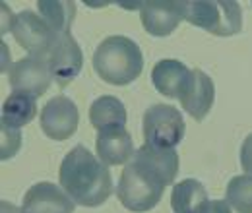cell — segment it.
<instances>
[{"label":"cell","mask_w":252,"mask_h":213,"mask_svg":"<svg viewBox=\"0 0 252 213\" xmlns=\"http://www.w3.org/2000/svg\"><path fill=\"white\" fill-rule=\"evenodd\" d=\"M179 175V155L173 148L144 144L126 163L117 184V198L128 212L144 213L159 204L167 186Z\"/></svg>","instance_id":"1"},{"label":"cell","mask_w":252,"mask_h":213,"mask_svg":"<svg viewBox=\"0 0 252 213\" xmlns=\"http://www.w3.org/2000/svg\"><path fill=\"white\" fill-rule=\"evenodd\" d=\"M59 181L64 192L84 208L103 206L113 194V177L86 146L72 148L61 163Z\"/></svg>","instance_id":"2"},{"label":"cell","mask_w":252,"mask_h":213,"mask_svg":"<svg viewBox=\"0 0 252 213\" xmlns=\"http://www.w3.org/2000/svg\"><path fill=\"white\" fill-rule=\"evenodd\" d=\"M94 70L111 86H128L142 74L144 55L130 37L111 35L95 49Z\"/></svg>","instance_id":"3"},{"label":"cell","mask_w":252,"mask_h":213,"mask_svg":"<svg viewBox=\"0 0 252 213\" xmlns=\"http://www.w3.org/2000/svg\"><path fill=\"white\" fill-rule=\"evenodd\" d=\"M181 10L185 22L218 37H231L243 30V10L233 0L181 2Z\"/></svg>","instance_id":"4"},{"label":"cell","mask_w":252,"mask_h":213,"mask_svg":"<svg viewBox=\"0 0 252 213\" xmlns=\"http://www.w3.org/2000/svg\"><path fill=\"white\" fill-rule=\"evenodd\" d=\"M142 132L148 146L175 148L185 136L183 115L171 105H152L144 113Z\"/></svg>","instance_id":"5"},{"label":"cell","mask_w":252,"mask_h":213,"mask_svg":"<svg viewBox=\"0 0 252 213\" xmlns=\"http://www.w3.org/2000/svg\"><path fill=\"white\" fill-rule=\"evenodd\" d=\"M4 31H12L18 45L26 49L32 57H45L51 43L59 35L49 28V24L41 18V14L33 10H24L16 16H10L8 24L2 28V33Z\"/></svg>","instance_id":"6"},{"label":"cell","mask_w":252,"mask_h":213,"mask_svg":"<svg viewBox=\"0 0 252 213\" xmlns=\"http://www.w3.org/2000/svg\"><path fill=\"white\" fill-rule=\"evenodd\" d=\"M43 59L47 61L49 68H51L53 80L61 88H66L70 82H74V78L82 72V66H84L82 49L70 31L57 35V39L51 43V47Z\"/></svg>","instance_id":"7"},{"label":"cell","mask_w":252,"mask_h":213,"mask_svg":"<svg viewBox=\"0 0 252 213\" xmlns=\"http://www.w3.org/2000/svg\"><path fill=\"white\" fill-rule=\"evenodd\" d=\"M39 124L45 136H49L55 142H64L72 138L78 130L80 124L78 107L66 95H57L43 107Z\"/></svg>","instance_id":"8"},{"label":"cell","mask_w":252,"mask_h":213,"mask_svg":"<svg viewBox=\"0 0 252 213\" xmlns=\"http://www.w3.org/2000/svg\"><path fill=\"white\" fill-rule=\"evenodd\" d=\"M8 82L14 93H26L32 97H41L51 88L53 74L43 57H26L18 61L8 72Z\"/></svg>","instance_id":"9"},{"label":"cell","mask_w":252,"mask_h":213,"mask_svg":"<svg viewBox=\"0 0 252 213\" xmlns=\"http://www.w3.org/2000/svg\"><path fill=\"white\" fill-rule=\"evenodd\" d=\"M76 202L53 183H37L32 186L22 204L24 213H74Z\"/></svg>","instance_id":"10"},{"label":"cell","mask_w":252,"mask_h":213,"mask_svg":"<svg viewBox=\"0 0 252 213\" xmlns=\"http://www.w3.org/2000/svg\"><path fill=\"white\" fill-rule=\"evenodd\" d=\"M214 99H216L214 80L208 74H204L200 68H194L189 86L185 88V91L181 93V97H179L183 109L189 113L194 121L202 122L208 117V113L212 111Z\"/></svg>","instance_id":"11"},{"label":"cell","mask_w":252,"mask_h":213,"mask_svg":"<svg viewBox=\"0 0 252 213\" xmlns=\"http://www.w3.org/2000/svg\"><path fill=\"white\" fill-rule=\"evenodd\" d=\"M144 30L154 37H167L183 22L181 2H144L138 4Z\"/></svg>","instance_id":"12"},{"label":"cell","mask_w":252,"mask_h":213,"mask_svg":"<svg viewBox=\"0 0 252 213\" xmlns=\"http://www.w3.org/2000/svg\"><path fill=\"white\" fill-rule=\"evenodd\" d=\"M95 150L101 159V163L109 167L125 165L134 155V142L130 134L126 132L125 126H115V128H105L99 130L97 140H95Z\"/></svg>","instance_id":"13"},{"label":"cell","mask_w":252,"mask_h":213,"mask_svg":"<svg viewBox=\"0 0 252 213\" xmlns=\"http://www.w3.org/2000/svg\"><path fill=\"white\" fill-rule=\"evenodd\" d=\"M190 76H192V70L189 66H185L183 62L175 61V59L159 61L152 70V82L156 90L161 95L171 97V99L181 97V93L189 86Z\"/></svg>","instance_id":"14"},{"label":"cell","mask_w":252,"mask_h":213,"mask_svg":"<svg viewBox=\"0 0 252 213\" xmlns=\"http://www.w3.org/2000/svg\"><path fill=\"white\" fill-rule=\"evenodd\" d=\"M208 202V190L196 179H185L173 186L171 208L175 213H202Z\"/></svg>","instance_id":"15"},{"label":"cell","mask_w":252,"mask_h":213,"mask_svg":"<svg viewBox=\"0 0 252 213\" xmlns=\"http://www.w3.org/2000/svg\"><path fill=\"white\" fill-rule=\"evenodd\" d=\"M90 121L97 132L105 128L126 126V109L123 101L113 95H101L90 107Z\"/></svg>","instance_id":"16"},{"label":"cell","mask_w":252,"mask_h":213,"mask_svg":"<svg viewBox=\"0 0 252 213\" xmlns=\"http://www.w3.org/2000/svg\"><path fill=\"white\" fill-rule=\"evenodd\" d=\"M37 117L35 97L26 93H12L2 103V124L20 128L30 124Z\"/></svg>","instance_id":"17"},{"label":"cell","mask_w":252,"mask_h":213,"mask_svg":"<svg viewBox=\"0 0 252 213\" xmlns=\"http://www.w3.org/2000/svg\"><path fill=\"white\" fill-rule=\"evenodd\" d=\"M37 10L41 12V18L49 24V28L55 33H68L70 26L76 18V4L74 2H39Z\"/></svg>","instance_id":"18"},{"label":"cell","mask_w":252,"mask_h":213,"mask_svg":"<svg viewBox=\"0 0 252 213\" xmlns=\"http://www.w3.org/2000/svg\"><path fill=\"white\" fill-rule=\"evenodd\" d=\"M227 204L233 206V210L239 213H252V177H233L227 184L225 192Z\"/></svg>","instance_id":"19"},{"label":"cell","mask_w":252,"mask_h":213,"mask_svg":"<svg viewBox=\"0 0 252 213\" xmlns=\"http://www.w3.org/2000/svg\"><path fill=\"white\" fill-rule=\"evenodd\" d=\"M22 146V136L18 132V128H12L8 124H2V159H10L14 157Z\"/></svg>","instance_id":"20"},{"label":"cell","mask_w":252,"mask_h":213,"mask_svg":"<svg viewBox=\"0 0 252 213\" xmlns=\"http://www.w3.org/2000/svg\"><path fill=\"white\" fill-rule=\"evenodd\" d=\"M241 167L252 177V134H249L241 146Z\"/></svg>","instance_id":"21"},{"label":"cell","mask_w":252,"mask_h":213,"mask_svg":"<svg viewBox=\"0 0 252 213\" xmlns=\"http://www.w3.org/2000/svg\"><path fill=\"white\" fill-rule=\"evenodd\" d=\"M202 213H231V208H229V204L223 202V200H210V202L204 206Z\"/></svg>","instance_id":"22"},{"label":"cell","mask_w":252,"mask_h":213,"mask_svg":"<svg viewBox=\"0 0 252 213\" xmlns=\"http://www.w3.org/2000/svg\"><path fill=\"white\" fill-rule=\"evenodd\" d=\"M0 210H2V213H24L22 210H18L16 206H12V204H8V202H2V204H0Z\"/></svg>","instance_id":"23"}]
</instances>
